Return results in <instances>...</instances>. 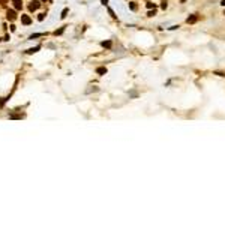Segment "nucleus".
Returning <instances> with one entry per match:
<instances>
[{
    "label": "nucleus",
    "instance_id": "1",
    "mask_svg": "<svg viewBox=\"0 0 225 225\" xmlns=\"http://www.w3.org/2000/svg\"><path fill=\"white\" fill-rule=\"evenodd\" d=\"M21 23L24 26H29V24H32V18L29 15H21Z\"/></svg>",
    "mask_w": 225,
    "mask_h": 225
},
{
    "label": "nucleus",
    "instance_id": "2",
    "mask_svg": "<svg viewBox=\"0 0 225 225\" xmlns=\"http://www.w3.org/2000/svg\"><path fill=\"white\" fill-rule=\"evenodd\" d=\"M39 6H41V3H39L38 0H33V2H32V3L29 5V9H30V11H36V9H38Z\"/></svg>",
    "mask_w": 225,
    "mask_h": 225
},
{
    "label": "nucleus",
    "instance_id": "3",
    "mask_svg": "<svg viewBox=\"0 0 225 225\" xmlns=\"http://www.w3.org/2000/svg\"><path fill=\"white\" fill-rule=\"evenodd\" d=\"M6 18H8V20H11V21H14V20L17 18V14H15V11H8V15H6Z\"/></svg>",
    "mask_w": 225,
    "mask_h": 225
},
{
    "label": "nucleus",
    "instance_id": "4",
    "mask_svg": "<svg viewBox=\"0 0 225 225\" xmlns=\"http://www.w3.org/2000/svg\"><path fill=\"white\" fill-rule=\"evenodd\" d=\"M197 20H198V17H197V15H191V17H188V18H186V23H188V24H194Z\"/></svg>",
    "mask_w": 225,
    "mask_h": 225
},
{
    "label": "nucleus",
    "instance_id": "5",
    "mask_svg": "<svg viewBox=\"0 0 225 225\" xmlns=\"http://www.w3.org/2000/svg\"><path fill=\"white\" fill-rule=\"evenodd\" d=\"M39 50H41V45H38V47H35V48H29L26 53H27V54H35V53H38Z\"/></svg>",
    "mask_w": 225,
    "mask_h": 225
},
{
    "label": "nucleus",
    "instance_id": "6",
    "mask_svg": "<svg viewBox=\"0 0 225 225\" xmlns=\"http://www.w3.org/2000/svg\"><path fill=\"white\" fill-rule=\"evenodd\" d=\"M12 3H14L15 9H18V11H20V9L23 8V2H21V0H12Z\"/></svg>",
    "mask_w": 225,
    "mask_h": 225
},
{
    "label": "nucleus",
    "instance_id": "7",
    "mask_svg": "<svg viewBox=\"0 0 225 225\" xmlns=\"http://www.w3.org/2000/svg\"><path fill=\"white\" fill-rule=\"evenodd\" d=\"M101 45H102L104 48H111V41H102Z\"/></svg>",
    "mask_w": 225,
    "mask_h": 225
},
{
    "label": "nucleus",
    "instance_id": "8",
    "mask_svg": "<svg viewBox=\"0 0 225 225\" xmlns=\"http://www.w3.org/2000/svg\"><path fill=\"white\" fill-rule=\"evenodd\" d=\"M96 72H98V74H101V75H104V74H107V68H98V69H96Z\"/></svg>",
    "mask_w": 225,
    "mask_h": 225
},
{
    "label": "nucleus",
    "instance_id": "9",
    "mask_svg": "<svg viewBox=\"0 0 225 225\" xmlns=\"http://www.w3.org/2000/svg\"><path fill=\"white\" fill-rule=\"evenodd\" d=\"M39 36H44V33H33L29 39H35V38H39Z\"/></svg>",
    "mask_w": 225,
    "mask_h": 225
},
{
    "label": "nucleus",
    "instance_id": "10",
    "mask_svg": "<svg viewBox=\"0 0 225 225\" xmlns=\"http://www.w3.org/2000/svg\"><path fill=\"white\" fill-rule=\"evenodd\" d=\"M146 6H147L149 9H155V8H156V5H155V3H147Z\"/></svg>",
    "mask_w": 225,
    "mask_h": 225
},
{
    "label": "nucleus",
    "instance_id": "11",
    "mask_svg": "<svg viewBox=\"0 0 225 225\" xmlns=\"http://www.w3.org/2000/svg\"><path fill=\"white\" fill-rule=\"evenodd\" d=\"M63 30H65V27H62L60 30H56V32H54V35H56V36H57V35H62V33H63Z\"/></svg>",
    "mask_w": 225,
    "mask_h": 225
},
{
    "label": "nucleus",
    "instance_id": "12",
    "mask_svg": "<svg viewBox=\"0 0 225 225\" xmlns=\"http://www.w3.org/2000/svg\"><path fill=\"white\" fill-rule=\"evenodd\" d=\"M167 6H168V5H167V0H162V5H161V8H162V9H167Z\"/></svg>",
    "mask_w": 225,
    "mask_h": 225
},
{
    "label": "nucleus",
    "instance_id": "13",
    "mask_svg": "<svg viewBox=\"0 0 225 225\" xmlns=\"http://www.w3.org/2000/svg\"><path fill=\"white\" fill-rule=\"evenodd\" d=\"M129 8H131L132 11H135V9H137V5H135V3H129Z\"/></svg>",
    "mask_w": 225,
    "mask_h": 225
},
{
    "label": "nucleus",
    "instance_id": "14",
    "mask_svg": "<svg viewBox=\"0 0 225 225\" xmlns=\"http://www.w3.org/2000/svg\"><path fill=\"white\" fill-rule=\"evenodd\" d=\"M66 14H68V9H63V11H62V15H60V17H62V18H65V17H66Z\"/></svg>",
    "mask_w": 225,
    "mask_h": 225
},
{
    "label": "nucleus",
    "instance_id": "15",
    "mask_svg": "<svg viewBox=\"0 0 225 225\" xmlns=\"http://www.w3.org/2000/svg\"><path fill=\"white\" fill-rule=\"evenodd\" d=\"M44 18H45V14H39V15H38V20H39V21H42Z\"/></svg>",
    "mask_w": 225,
    "mask_h": 225
},
{
    "label": "nucleus",
    "instance_id": "16",
    "mask_svg": "<svg viewBox=\"0 0 225 225\" xmlns=\"http://www.w3.org/2000/svg\"><path fill=\"white\" fill-rule=\"evenodd\" d=\"M155 14H156V11H155V9H153V11H150V12H149V14H147V15H149V17H153V15H155Z\"/></svg>",
    "mask_w": 225,
    "mask_h": 225
},
{
    "label": "nucleus",
    "instance_id": "17",
    "mask_svg": "<svg viewBox=\"0 0 225 225\" xmlns=\"http://www.w3.org/2000/svg\"><path fill=\"white\" fill-rule=\"evenodd\" d=\"M108 12H110V15H111V17H113V18H116V15H114V12H113V11H111V9H108Z\"/></svg>",
    "mask_w": 225,
    "mask_h": 225
},
{
    "label": "nucleus",
    "instance_id": "18",
    "mask_svg": "<svg viewBox=\"0 0 225 225\" xmlns=\"http://www.w3.org/2000/svg\"><path fill=\"white\" fill-rule=\"evenodd\" d=\"M101 2H102V5H107V3H108V0H101Z\"/></svg>",
    "mask_w": 225,
    "mask_h": 225
},
{
    "label": "nucleus",
    "instance_id": "19",
    "mask_svg": "<svg viewBox=\"0 0 225 225\" xmlns=\"http://www.w3.org/2000/svg\"><path fill=\"white\" fill-rule=\"evenodd\" d=\"M221 5H222V6H225V0H222V2H221Z\"/></svg>",
    "mask_w": 225,
    "mask_h": 225
},
{
    "label": "nucleus",
    "instance_id": "20",
    "mask_svg": "<svg viewBox=\"0 0 225 225\" xmlns=\"http://www.w3.org/2000/svg\"><path fill=\"white\" fill-rule=\"evenodd\" d=\"M185 2H186V0H180V3H185Z\"/></svg>",
    "mask_w": 225,
    "mask_h": 225
},
{
    "label": "nucleus",
    "instance_id": "21",
    "mask_svg": "<svg viewBox=\"0 0 225 225\" xmlns=\"http://www.w3.org/2000/svg\"><path fill=\"white\" fill-rule=\"evenodd\" d=\"M42 2H45V0H42Z\"/></svg>",
    "mask_w": 225,
    "mask_h": 225
}]
</instances>
